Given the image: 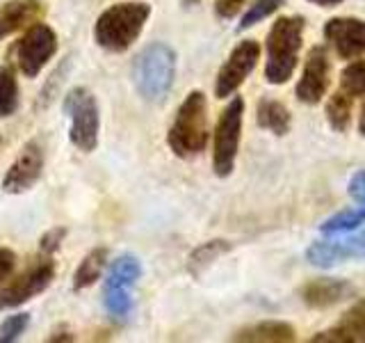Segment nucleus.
Wrapping results in <instances>:
<instances>
[{
  "mask_svg": "<svg viewBox=\"0 0 365 343\" xmlns=\"http://www.w3.org/2000/svg\"><path fill=\"white\" fill-rule=\"evenodd\" d=\"M148 16H151V5L146 3L112 5L96 19L94 39L103 51L123 53L140 39Z\"/></svg>",
  "mask_w": 365,
  "mask_h": 343,
  "instance_id": "1",
  "label": "nucleus"
},
{
  "mask_svg": "<svg viewBox=\"0 0 365 343\" xmlns=\"http://www.w3.org/2000/svg\"><path fill=\"white\" fill-rule=\"evenodd\" d=\"M306 21L302 16H283L272 26L267 34L265 78L269 85H283L292 78L299 60Z\"/></svg>",
  "mask_w": 365,
  "mask_h": 343,
  "instance_id": "2",
  "label": "nucleus"
},
{
  "mask_svg": "<svg viewBox=\"0 0 365 343\" xmlns=\"http://www.w3.org/2000/svg\"><path fill=\"white\" fill-rule=\"evenodd\" d=\"M208 137V101L203 91H190L167 133V144L178 158H194L205 149Z\"/></svg>",
  "mask_w": 365,
  "mask_h": 343,
  "instance_id": "3",
  "label": "nucleus"
},
{
  "mask_svg": "<svg viewBox=\"0 0 365 343\" xmlns=\"http://www.w3.org/2000/svg\"><path fill=\"white\" fill-rule=\"evenodd\" d=\"M176 78V51L163 41L148 44L133 62V83L146 101L160 103Z\"/></svg>",
  "mask_w": 365,
  "mask_h": 343,
  "instance_id": "4",
  "label": "nucleus"
},
{
  "mask_svg": "<svg viewBox=\"0 0 365 343\" xmlns=\"http://www.w3.org/2000/svg\"><path fill=\"white\" fill-rule=\"evenodd\" d=\"M64 112L68 117V140L80 151L91 154L98 144L101 131L96 96L87 87H73L64 96Z\"/></svg>",
  "mask_w": 365,
  "mask_h": 343,
  "instance_id": "5",
  "label": "nucleus"
},
{
  "mask_svg": "<svg viewBox=\"0 0 365 343\" xmlns=\"http://www.w3.org/2000/svg\"><path fill=\"white\" fill-rule=\"evenodd\" d=\"M242 117H245V101L235 96L222 110L212 135V167L217 177H228L235 167L240 135H242Z\"/></svg>",
  "mask_w": 365,
  "mask_h": 343,
  "instance_id": "6",
  "label": "nucleus"
},
{
  "mask_svg": "<svg viewBox=\"0 0 365 343\" xmlns=\"http://www.w3.org/2000/svg\"><path fill=\"white\" fill-rule=\"evenodd\" d=\"M57 51V34L51 26L37 21L26 30V34L16 44V66L26 78H34Z\"/></svg>",
  "mask_w": 365,
  "mask_h": 343,
  "instance_id": "7",
  "label": "nucleus"
},
{
  "mask_svg": "<svg viewBox=\"0 0 365 343\" xmlns=\"http://www.w3.org/2000/svg\"><path fill=\"white\" fill-rule=\"evenodd\" d=\"M55 279V263L51 257L34 261L32 266L11 279L3 291H0V309H14L23 302L32 300L34 295L43 293Z\"/></svg>",
  "mask_w": 365,
  "mask_h": 343,
  "instance_id": "8",
  "label": "nucleus"
},
{
  "mask_svg": "<svg viewBox=\"0 0 365 343\" xmlns=\"http://www.w3.org/2000/svg\"><path fill=\"white\" fill-rule=\"evenodd\" d=\"M260 60V46L254 39L240 41L235 49L228 55V60L222 64L220 74H217L215 83V94L217 99H228L233 96L237 87L249 78V74L254 71L256 64Z\"/></svg>",
  "mask_w": 365,
  "mask_h": 343,
  "instance_id": "9",
  "label": "nucleus"
},
{
  "mask_svg": "<svg viewBox=\"0 0 365 343\" xmlns=\"http://www.w3.org/2000/svg\"><path fill=\"white\" fill-rule=\"evenodd\" d=\"M41 172H43V146L39 140H30L21 149L14 163L9 165L3 179V190L9 194L28 192L41 179Z\"/></svg>",
  "mask_w": 365,
  "mask_h": 343,
  "instance_id": "10",
  "label": "nucleus"
},
{
  "mask_svg": "<svg viewBox=\"0 0 365 343\" xmlns=\"http://www.w3.org/2000/svg\"><path fill=\"white\" fill-rule=\"evenodd\" d=\"M306 259L315 268H334L345 261L365 259V232L336 240H317L306 249Z\"/></svg>",
  "mask_w": 365,
  "mask_h": 343,
  "instance_id": "11",
  "label": "nucleus"
},
{
  "mask_svg": "<svg viewBox=\"0 0 365 343\" xmlns=\"http://www.w3.org/2000/svg\"><path fill=\"white\" fill-rule=\"evenodd\" d=\"M331 83V64L324 46H315L311 49L304 64V74L297 83V99L306 106H315L324 99Z\"/></svg>",
  "mask_w": 365,
  "mask_h": 343,
  "instance_id": "12",
  "label": "nucleus"
},
{
  "mask_svg": "<svg viewBox=\"0 0 365 343\" xmlns=\"http://www.w3.org/2000/svg\"><path fill=\"white\" fill-rule=\"evenodd\" d=\"M324 37L342 60H356L365 53V21L342 16L324 26Z\"/></svg>",
  "mask_w": 365,
  "mask_h": 343,
  "instance_id": "13",
  "label": "nucleus"
},
{
  "mask_svg": "<svg viewBox=\"0 0 365 343\" xmlns=\"http://www.w3.org/2000/svg\"><path fill=\"white\" fill-rule=\"evenodd\" d=\"M351 295H354V286L347 279H334V277L311 279L299 289L302 302L311 309H329L342 300H347Z\"/></svg>",
  "mask_w": 365,
  "mask_h": 343,
  "instance_id": "14",
  "label": "nucleus"
},
{
  "mask_svg": "<svg viewBox=\"0 0 365 343\" xmlns=\"http://www.w3.org/2000/svg\"><path fill=\"white\" fill-rule=\"evenodd\" d=\"M46 14L41 0H7L0 5V39L34 26Z\"/></svg>",
  "mask_w": 365,
  "mask_h": 343,
  "instance_id": "15",
  "label": "nucleus"
},
{
  "mask_svg": "<svg viewBox=\"0 0 365 343\" xmlns=\"http://www.w3.org/2000/svg\"><path fill=\"white\" fill-rule=\"evenodd\" d=\"M311 341L324 343H363L365 341V300L351 304L334 327L315 334Z\"/></svg>",
  "mask_w": 365,
  "mask_h": 343,
  "instance_id": "16",
  "label": "nucleus"
},
{
  "mask_svg": "<svg viewBox=\"0 0 365 343\" xmlns=\"http://www.w3.org/2000/svg\"><path fill=\"white\" fill-rule=\"evenodd\" d=\"M294 339H297L294 327L290 323H281V320H265V323H256L233 334V341H251V343H290Z\"/></svg>",
  "mask_w": 365,
  "mask_h": 343,
  "instance_id": "17",
  "label": "nucleus"
},
{
  "mask_svg": "<svg viewBox=\"0 0 365 343\" xmlns=\"http://www.w3.org/2000/svg\"><path fill=\"white\" fill-rule=\"evenodd\" d=\"M256 119L260 129H265L274 135H285L290 131V110L277 99H260L256 108Z\"/></svg>",
  "mask_w": 365,
  "mask_h": 343,
  "instance_id": "18",
  "label": "nucleus"
},
{
  "mask_svg": "<svg viewBox=\"0 0 365 343\" xmlns=\"http://www.w3.org/2000/svg\"><path fill=\"white\" fill-rule=\"evenodd\" d=\"M108 257H110L108 247L91 249L89 254L80 261V266L73 272V291H85V289H89V286H94L108 266Z\"/></svg>",
  "mask_w": 365,
  "mask_h": 343,
  "instance_id": "19",
  "label": "nucleus"
},
{
  "mask_svg": "<svg viewBox=\"0 0 365 343\" xmlns=\"http://www.w3.org/2000/svg\"><path fill=\"white\" fill-rule=\"evenodd\" d=\"M142 277V263L133 254H121L112 261L108 270L106 286H119V289H133Z\"/></svg>",
  "mask_w": 365,
  "mask_h": 343,
  "instance_id": "20",
  "label": "nucleus"
},
{
  "mask_svg": "<svg viewBox=\"0 0 365 343\" xmlns=\"http://www.w3.org/2000/svg\"><path fill=\"white\" fill-rule=\"evenodd\" d=\"M351 106L354 99L345 94L342 89H338L334 96L327 101V119L331 124V129L338 133H345L351 124Z\"/></svg>",
  "mask_w": 365,
  "mask_h": 343,
  "instance_id": "21",
  "label": "nucleus"
},
{
  "mask_svg": "<svg viewBox=\"0 0 365 343\" xmlns=\"http://www.w3.org/2000/svg\"><path fill=\"white\" fill-rule=\"evenodd\" d=\"M228 249H231V245H228L226 240H208V243L199 245L192 252V257L187 261V270L194 274V277H199L210 263H215L222 254H226Z\"/></svg>",
  "mask_w": 365,
  "mask_h": 343,
  "instance_id": "22",
  "label": "nucleus"
},
{
  "mask_svg": "<svg viewBox=\"0 0 365 343\" xmlns=\"http://www.w3.org/2000/svg\"><path fill=\"white\" fill-rule=\"evenodd\" d=\"M361 224H365V204H361L359 209H349V211H342L319 227L322 234L327 236H340V234H349L354 229H359Z\"/></svg>",
  "mask_w": 365,
  "mask_h": 343,
  "instance_id": "23",
  "label": "nucleus"
},
{
  "mask_svg": "<svg viewBox=\"0 0 365 343\" xmlns=\"http://www.w3.org/2000/svg\"><path fill=\"white\" fill-rule=\"evenodd\" d=\"M19 108V83L9 66H0V117H9Z\"/></svg>",
  "mask_w": 365,
  "mask_h": 343,
  "instance_id": "24",
  "label": "nucleus"
},
{
  "mask_svg": "<svg viewBox=\"0 0 365 343\" xmlns=\"http://www.w3.org/2000/svg\"><path fill=\"white\" fill-rule=\"evenodd\" d=\"M103 304L108 314L114 318H125L133 309L130 289H119V286H103Z\"/></svg>",
  "mask_w": 365,
  "mask_h": 343,
  "instance_id": "25",
  "label": "nucleus"
},
{
  "mask_svg": "<svg viewBox=\"0 0 365 343\" xmlns=\"http://www.w3.org/2000/svg\"><path fill=\"white\" fill-rule=\"evenodd\" d=\"M340 89L351 99H365V60L351 62L340 76Z\"/></svg>",
  "mask_w": 365,
  "mask_h": 343,
  "instance_id": "26",
  "label": "nucleus"
},
{
  "mask_svg": "<svg viewBox=\"0 0 365 343\" xmlns=\"http://www.w3.org/2000/svg\"><path fill=\"white\" fill-rule=\"evenodd\" d=\"M281 5H283V0H256L254 5H249V11L242 16V21H240V30H247L251 26H256V23H260L262 19L272 16Z\"/></svg>",
  "mask_w": 365,
  "mask_h": 343,
  "instance_id": "27",
  "label": "nucleus"
},
{
  "mask_svg": "<svg viewBox=\"0 0 365 343\" xmlns=\"http://www.w3.org/2000/svg\"><path fill=\"white\" fill-rule=\"evenodd\" d=\"M28 325H30V314L7 316L3 320V325H0V343H14L28 329Z\"/></svg>",
  "mask_w": 365,
  "mask_h": 343,
  "instance_id": "28",
  "label": "nucleus"
},
{
  "mask_svg": "<svg viewBox=\"0 0 365 343\" xmlns=\"http://www.w3.org/2000/svg\"><path fill=\"white\" fill-rule=\"evenodd\" d=\"M66 236V229H60V227H55L51 229V232H46L39 240V249L43 252L46 257H53L57 249H60L62 245V240Z\"/></svg>",
  "mask_w": 365,
  "mask_h": 343,
  "instance_id": "29",
  "label": "nucleus"
},
{
  "mask_svg": "<svg viewBox=\"0 0 365 343\" xmlns=\"http://www.w3.org/2000/svg\"><path fill=\"white\" fill-rule=\"evenodd\" d=\"M16 268V254L9 247H0V286H3Z\"/></svg>",
  "mask_w": 365,
  "mask_h": 343,
  "instance_id": "30",
  "label": "nucleus"
},
{
  "mask_svg": "<svg viewBox=\"0 0 365 343\" xmlns=\"http://www.w3.org/2000/svg\"><path fill=\"white\" fill-rule=\"evenodd\" d=\"M245 5L247 0H215V11L220 19H233Z\"/></svg>",
  "mask_w": 365,
  "mask_h": 343,
  "instance_id": "31",
  "label": "nucleus"
},
{
  "mask_svg": "<svg viewBox=\"0 0 365 343\" xmlns=\"http://www.w3.org/2000/svg\"><path fill=\"white\" fill-rule=\"evenodd\" d=\"M349 197L356 202V204H365V172H359V174H354L351 181H349Z\"/></svg>",
  "mask_w": 365,
  "mask_h": 343,
  "instance_id": "32",
  "label": "nucleus"
},
{
  "mask_svg": "<svg viewBox=\"0 0 365 343\" xmlns=\"http://www.w3.org/2000/svg\"><path fill=\"white\" fill-rule=\"evenodd\" d=\"M313 5H319V7H336V5H340L342 0H311Z\"/></svg>",
  "mask_w": 365,
  "mask_h": 343,
  "instance_id": "33",
  "label": "nucleus"
},
{
  "mask_svg": "<svg viewBox=\"0 0 365 343\" xmlns=\"http://www.w3.org/2000/svg\"><path fill=\"white\" fill-rule=\"evenodd\" d=\"M359 129L365 135V101H363V108H361V119H359Z\"/></svg>",
  "mask_w": 365,
  "mask_h": 343,
  "instance_id": "34",
  "label": "nucleus"
},
{
  "mask_svg": "<svg viewBox=\"0 0 365 343\" xmlns=\"http://www.w3.org/2000/svg\"><path fill=\"white\" fill-rule=\"evenodd\" d=\"M192 3H197V0H185V5H192Z\"/></svg>",
  "mask_w": 365,
  "mask_h": 343,
  "instance_id": "35",
  "label": "nucleus"
},
{
  "mask_svg": "<svg viewBox=\"0 0 365 343\" xmlns=\"http://www.w3.org/2000/svg\"><path fill=\"white\" fill-rule=\"evenodd\" d=\"M0 146H3V137H0Z\"/></svg>",
  "mask_w": 365,
  "mask_h": 343,
  "instance_id": "36",
  "label": "nucleus"
}]
</instances>
